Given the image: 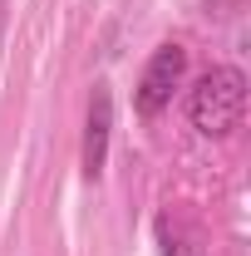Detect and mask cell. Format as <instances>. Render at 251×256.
<instances>
[{
	"instance_id": "1",
	"label": "cell",
	"mask_w": 251,
	"mask_h": 256,
	"mask_svg": "<svg viewBox=\"0 0 251 256\" xmlns=\"http://www.w3.org/2000/svg\"><path fill=\"white\" fill-rule=\"evenodd\" d=\"M246 118V74L236 64H217L207 69L188 89V124L202 138H226Z\"/></svg>"
},
{
	"instance_id": "2",
	"label": "cell",
	"mask_w": 251,
	"mask_h": 256,
	"mask_svg": "<svg viewBox=\"0 0 251 256\" xmlns=\"http://www.w3.org/2000/svg\"><path fill=\"white\" fill-rule=\"evenodd\" d=\"M182 74H188V50L182 44H158L153 60L143 64V74H138V89H133V108L143 114V118H158L168 104H172V94L182 89Z\"/></svg>"
},
{
	"instance_id": "3",
	"label": "cell",
	"mask_w": 251,
	"mask_h": 256,
	"mask_svg": "<svg viewBox=\"0 0 251 256\" xmlns=\"http://www.w3.org/2000/svg\"><path fill=\"white\" fill-rule=\"evenodd\" d=\"M108 138H114V89L98 79L89 94V118H84V178H98L108 162Z\"/></svg>"
},
{
	"instance_id": "4",
	"label": "cell",
	"mask_w": 251,
	"mask_h": 256,
	"mask_svg": "<svg viewBox=\"0 0 251 256\" xmlns=\"http://www.w3.org/2000/svg\"><path fill=\"white\" fill-rule=\"evenodd\" d=\"M158 242L162 256H202V232L182 226V217H158Z\"/></svg>"
}]
</instances>
